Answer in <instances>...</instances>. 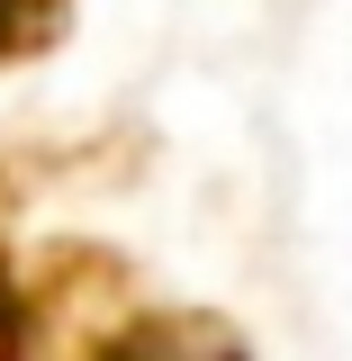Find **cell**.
<instances>
[{"instance_id": "cell-1", "label": "cell", "mask_w": 352, "mask_h": 361, "mask_svg": "<svg viewBox=\"0 0 352 361\" xmlns=\"http://www.w3.org/2000/svg\"><path fill=\"white\" fill-rule=\"evenodd\" d=\"M127 307H135V271L109 244H90V235L0 244V361H73Z\"/></svg>"}, {"instance_id": "cell-2", "label": "cell", "mask_w": 352, "mask_h": 361, "mask_svg": "<svg viewBox=\"0 0 352 361\" xmlns=\"http://www.w3.org/2000/svg\"><path fill=\"white\" fill-rule=\"evenodd\" d=\"M73 361H253V343L217 307H127V316H109Z\"/></svg>"}, {"instance_id": "cell-3", "label": "cell", "mask_w": 352, "mask_h": 361, "mask_svg": "<svg viewBox=\"0 0 352 361\" xmlns=\"http://www.w3.org/2000/svg\"><path fill=\"white\" fill-rule=\"evenodd\" d=\"M63 37H73V0H0V73L54 54Z\"/></svg>"}]
</instances>
